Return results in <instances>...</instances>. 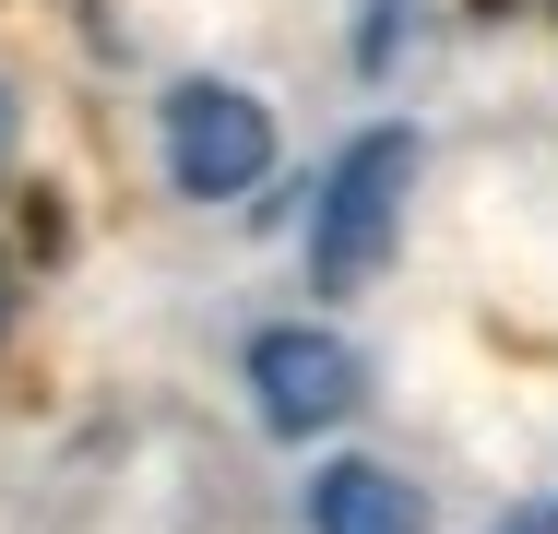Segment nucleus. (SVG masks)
Wrapping results in <instances>:
<instances>
[{"instance_id":"obj_1","label":"nucleus","mask_w":558,"mask_h":534,"mask_svg":"<svg viewBox=\"0 0 558 534\" xmlns=\"http://www.w3.org/2000/svg\"><path fill=\"white\" fill-rule=\"evenodd\" d=\"M416 167H428L416 119H368L333 167H322V203H310V286H322V298H356V286L392 262L404 203H416Z\"/></svg>"},{"instance_id":"obj_2","label":"nucleus","mask_w":558,"mask_h":534,"mask_svg":"<svg viewBox=\"0 0 558 534\" xmlns=\"http://www.w3.org/2000/svg\"><path fill=\"white\" fill-rule=\"evenodd\" d=\"M155 143H167V191L179 203H238L274 179V107L226 72H179L155 107Z\"/></svg>"},{"instance_id":"obj_3","label":"nucleus","mask_w":558,"mask_h":534,"mask_svg":"<svg viewBox=\"0 0 558 534\" xmlns=\"http://www.w3.org/2000/svg\"><path fill=\"white\" fill-rule=\"evenodd\" d=\"M238 368H250V416L274 439H333L368 404V356L344 332H322V320H262Z\"/></svg>"},{"instance_id":"obj_4","label":"nucleus","mask_w":558,"mask_h":534,"mask_svg":"<svg viewBox=\"0 0 558 534\" xmlns=\"http://www.w3.org/2000/svg\"><path fill=\"white\" fill-rule=\"evenodd\" d=\"M310 534H428V499H416V475L344 451L310 475Z\"/></svg>"},{"instance_id":"obj_5","label":"nucleus","mask_w":558,"mask_h":534,"mask_svg":"<svg viewBox=\"0 0 558 534\" xmlns=\"http://www.w3.org/2000/svg\"><path fill=\"white\" fill-rule=\"evenodd\" d=\"M416 36V0H356V72H392Z\"/></svg>"},{"instance_id":"obj_6","label":"nucleus","mask_w":558,"mask_h":534,"mask_svg":"<svg viewBox=\"0 0 558 534\" xmlns=\"http://www.w3.org/2000/svg\"><path fill=\"white\" fill-rule=\"evenodd\" d=\"M487 534H558V499H523V511H499Z\"/></svg>"},{"instance_id":"obj_7","label":"nucleus","mask_w":558,"mask_h":534,"mask_svg":"<svg viewBox=\"0 0 558 534\" xmlns=\"http://www.w3.org/2000/svg\"><path fill=\"white\" fill-rule=\"evenodd\" d=\"M0 332H12V262H0Z\"/></svg>"},{"instance_id":"obj_8","label":"nucleus","mask_w":558,"mask_h":534,"mask_svg":"<svg viewBox=\"0 0 558 534\" xmlns=\"http://www.w3.org/2000/svg\"><path fill=\"white\" fill-rule=\"evenodd\" d=\"M475 12H535V0H475Z\"/></svg>"},{"instance_id":"obj_9","label":"nucleus","mask_w":558,"mask_h":534,"mask_svg":"<svg viewBox=\"0 0 558 534\" xmlns=\"http://www.w3.org/2000/svg\"><path fill=\"white\" fill-rule=\"evenodd\" d=\"M0 155H12V96H0Z\"/></svg>"}]
</instances>
